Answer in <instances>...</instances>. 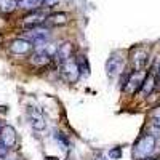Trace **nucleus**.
I'll list each match as a JSON object with an SVG mask.
<instances>
[{"label": "nucleus", "mask_w": 160, "mask_h": 160, "mask_svg": "<svg viewBox=\"0 0 160 160\" xmlns=\"http://www.w3.org/2000/svg\"><path fill=\"white\" fill-rule=\"evenodd\" d=\"M122 66H123V61L122 58L118 56H111L109 61L106 62V71H108V77L109 78H114L117 74H120V71H122Z\"/></svg>", "instance_id": "nucleus-8"}, {"label": "nucleus", "mask_w": 160, "mask_h": 160, "mask_svg": "<svg viewBox=\"0 0 160 160\" xmlns=\"http://www.w3.org/2000/svg\"><path fill=\"white\" fill-rule=\"evenodd\" d=\"M18 8L16 0H0V11L2 13H11Z\"/></svg>", "instance_id": "nucleus-16"}, {"label": "nucleus", "mask_w": 160, "mask_h": 160, "mask_svg": "<svg viewBox=\"0 0 160 160\" xmlns=\"http://www.w3.org/2000/svg\"><path fill=\"white\" fill-rule=\"evenodd\" d=\"M148 51L142 50V48H138L133 51V55H131V64H133V69L135 71H142L146 68V64H148Z\"/></svg>", "instance_id": "nucleus-6"}, {"label": "nucleus", "mask_w": 160, "mask_h": 160, "mask_svg": "<svg viewBox=\"0 0 160 160\" xmlns=\"http://www.w3.org/2000/svg\"><path fill=\"white\" fill-rule=\"evenodd\" d=\"M158 74H160V68H158Z\"/></svg>", "instance_id": "nucleus-25"}, {"label": "nucleus", "mask_w": 160, "mask_h": 160, "mask_svg": "<svg viewBox=\"0 0 160 160\" xmlns=\"http://www.w3.org/2000/svg\"><path fill=\"white\" fill-rule=\"evenodd\" d=\"M47 22L50 26H64L68 22V15L66 13H51L47 16Z\"/></svg>", "instance_id": "nucleus-12"}, {"label": "nucleus", "mask_w": 160, "mask_h": 160, "mask_svg": "<svg viewBox=\"0 0 160 160\" xmlns=\"http://www.w3.org/2000/svg\"><path fill=\"white\" fill-rule=\"evenodd\" d=\"M56 58L59 59V62L68 61V59H72V58H74V48H72V43L66 42V43H62L61 47H58V56H56Z\"/></svg>", "instance_id": "nucleus-11"}, {"label": "nucleus", "mask_w": 160, "mask_h": 160, "mask_svg": "<svg viewBox=\"0 0 160 160\" xmlns=\"http://www.w3.org/2000/svg\"><path fill=\"white\" fill-rule=\"evenodd\" d=\"M154 127H157V128H160V117H154Z\"/></svg>", "instance_id": "nucleus-20"}, {"label": "nucleus", "mask_w": 160, "mask_h": 160, "mask_svg": "<svg viewBox=\"0 0 160 160\" xmlns=\"http://www.w3.org/2000/svg\"><path fill=\"white\" fill-rule=\"evenodd\" d=\"M75 64H77V68H78V71H80V75H88V61H87V58L83 56V55H78L77 58H75Z\"/></svg>", "instance_id": "nucleus-15"}, {"label": "nucleus", "mask_w": 160, "mask_h": 160, "mask_svg": "<svg viewBox=\"0 0 160 160\" xmlns=\"http://www.w3.org/2000/svg\"><path fill=\"white\" fill-rule=\"evenodd\" d=\"M7 152H8V148H7V146H5L2 141H0V157L3 158V157L7 155Z\"/></svg>", "instance_id": "nucleus-19"}, {"label": "nucleus", "mask_w": 160, "mask_h": 160, "mask_svg": "<svg viewBox=\"0 0 160 160\" xmlns=\"http://www.w3.org/2000/svg\"><path fill=\"white\" fill-rule=\"evenodd\" d=\"M40 5H42V0H19L18 2V8L31 10V11H35Z\"/></svg>", "instance_id": "nucleus-14"}, {"label": "nucleus", "mask_w": 160, "mask_h": 160, "mask_svg": "<svg viewBox=\"0 0 160 160\" xmlns=\"http://www.w3.org/2000/svg\"><path fill=\"white\" fill-rule=\"evenodd\" d=\"M120 157H122V151H120V148L111 149V152H109V158L111 160H118Z\"/></svg>", "instance_id": "nucleus-17"}, {"label": "nucleus", "mask_w": 160, "mask_h": 160, "mask_svg": "<svg viewBox=\"0 0 160 160\" xmlns=\"http://www.w3.org/2000/svg\"><path fill=\"white\" fill-rule=\"evenodd\" d=\"M154 117H160V106H158V108H155V111H154Z\"/></svg>", "instance_id": "nucleus-21"}, {"label": "nucleus", "mask_w": 160, "mask_h": 160, "mask_svg": "<svg viewBox=\"0 0 160 160\" xmlns=\"http://www.w3.org/2000/svg\"><path fill=\"white\" fill-rule=\"evenodd\" d=\"M32 48L34 45L28 38H16L10 43V51L15 53V55H28Z\"/></svg>", "instance_id": "nucleus-5"}, {"label": "nucleus", "mask_w": 160, "mask_h": 160, "mask_svg": "<svg viewBox=\"0 0 160 160\" xmlns=\"http://www.w3.org/2000/svg\"><path fill=\"white\" fill-rule=\"evenodd\" d=\"M31 62H32L34 66H38V68H45V66H48V64L51 62V58L47 55L45 51L35 50V53H34L32 58H31Z\"/></svg>", "instance_id": "nucleus-10"}, {"label": "nucleus", "mask_w": 160, "mask_h": 160, "mask_svg": "<svg viewBox=\"0 0 160 160\" xmlns=\"http://www.w3.org/2000/svg\"><path fill=\"white\" fill-rule=\"evenodd\" d=\"M0 160H3V158H2V157H0Z\"/></svg>", "instance_id": "nucleus-26"}, {"label": "nucleus", "mask_w": 160, "mask_h": 160, "mask_svg": "<svg viewBox=\"0 0 160 160\" xmlns=\"http://www.w3.org/2000/svg\"><path fill=\"white\" fill-rule=\"evenodd\" d=\"M2 127H3V125H0V131H2Z\"/></svg>", "instance_id": "nucleus-23"}, {"label": "nucleus", "mask_w": 160, "mask_h": 160, "mask_svg": "<svg viewBox=\"0 0 160 160\" xmlns=\"http://www.w3.org/2000/svg\"><path fill=\"white\" fill-rule=\"evenodd\" d=\"M154 149H155V138L152 135H146L136 142L133 154L138 160H142V158H149Z\"/></svg>", "instance_id": "nucleus-1"}, {"label": "nucleus", "mask_w": 160, "mask_h": 160, "mask_svg": "<svg viewBox=\"0 0 160 160\" xmlns=\"http://www.w3.org/2000/svg\"><path fill=\"white\" fill-rule=\"evenodd\" d=\"M28 115H29V122H31V125H32L34 130H37V131L45 130V127H47L45 118L42 117V114H40L38 111H35V109H29V111H28Z\"/></svg>", "instance_id": "nucleus-9"}, {"label": "nucleus", "mask_w": 160, "mask_h": 160, "mask_svg": "<svg viewBox=\"0 0 160 160\" xmlns=\"http://www.w3.org/2000/svg\"><path fill=\"white\" fill-rule=\"evenodd\" d=\"M155 85H157L155 77L152 74H148L146 78H144V82H142V85H141V91L144 93V95H151V93L154 91V88H155Z\"/></svg>", "instance_id": "nucleus-13"}, {"label": "nucleus", "mask_w": 160, "mask_h": 160, "mask_svg": "<svg viewBox=\"0 0 160 160\" xmlns=\"http://www.w3.org/2000/svg\"><path fill=\"white\" fill-rule=\"evenodd\" d=\"M22 22L28 29H35V28L43 26V22H47V15L42 11H31L29 15L22 19Z\"/></svg>", "instance_id": "nucleus-4"}, {"label": "nucleus", "mask_w": 160, "mask_h": 160, "mask_svg": "<svg viewBox=\"0 0 160 160\" xmlns=\"http://www.w3.org/2000/svg\"><path fill=\"white\" fill-rule=\"evenodd\" d=\"M59 74L68 83L77 82L78 77H80V71L75 64V59L72 58V59H68V61H62L61 66H59Z\"/></svg>", "instance_id": "nucleus-2"}, {"label": "nucleus", "mask_w": 160, "mask_h": 160, "mask_svg": "<svg viewBox=\"0 0 160 160\" xmlns=\"http://www.w3.org/2000/svg\"><path fill=\"white\" fill-rule=\"evenodd\" d=\"M98 160H109V158H106V157H99Z\"/></svg>", "instance_id": "nucleus-22"}, {"label": "nucleus", "mask_w": 160, "mask_h": 160, "mask_svg": "<svg viewBox=\"0 0 160 160\" xmlns=\"http://www.w3.org/2000/svg\"><path fill=\"white\" fill-rule=\"evenodd\" d=\"M58 3H59V0H42V5H43V7H48V8L55 7V5H58Z\"/></svg>", "instance_id": "nucleus-18"}, {"label": "nucleus", "mask_w": 160, "mask_h": 160, "mask_svg": "<svg viewBox=\"0 0 160 160\" xmlns=\"http://www.w3.org/2000/svg\"><path fill=\"white\" fill-rule=\"evenodd\" d=\"M0 141H2L7 148H13L16 144V131L10 125H3L0 131Z\"/></svg>", "instance_id": "nucleus-7"}, {"label": "nucleus", "mask_w": 160, "mask_h": 160, "mask_svg": "<svg viewBox=\"0 0 160 160\" xmlns=\"http://www.w3.org/2000/svg\"><path fill=\"white\" fill-rule=\"evenodd\" d=\"M142 160H151V158H142Z\"/></svg>", "instance_id": "nucleus-24"}, {"label": "nucleus", "mask_w": 160, "mask_h": 160, "mask_svg": "<svg viewBox=\"0 0 160 160\" xmlns=\"http://www.w3.org/2000/svg\"><path fill=\"white\" fill-rule=\"evenodd\" d=\"M148 74H144L142 71H133L127 80V85H125V90L128 93H136L138 90H141V85L144 82V78Z\"/></svg>", "instance_id": "nucleus-3"}]
</instances>
